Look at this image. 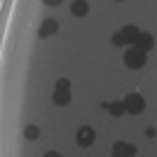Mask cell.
<instances>
[{
    "mask_svg": "<svg viewBox=\"0 0 157 157\" xmlns=\"http://www.w3.org/2000/svg\"><path fill=\"white\" fill-rule=\"evenodd\" d=\"M145 61H148V54H145V49H141V47L136 45H129L124 52V66L127 68H131V71H138V68H143Z\"/></svg>",
    "mask_w": 157,
    "mask_h": 157,
    "instance_id": "obj_1",
    "label": "cell"
},
{
    "mask_svg": "<svg viewBox=\"0 0 157 157\" xmlns=\"http://www.w3.org/2000/svg\"><path fill=\"white\" fill-rule=\"evenodd\" d=\"M52 98H54L56 105H68L71 103V82H68V80H56Z\"/></svg>",
    "mask_w": 157,
    "mask_h": 157,
    "instance_id": "obj_4",
    "label": "cell"
},
{
    "mask_svg": "<svg viewBox=\"0 0 157 157\" xmlns=\"http://www.w3.org/2000/svg\"><path fill=\"white\" fill-rule=\"evenodd\" d=\"M56 31H59V24H56V19H45L42 24H40L38 35H40V38H49V35H54Z\"/></svg>",
    "mask_w": 157,
    "mask_h": 157,
    "instance_id": "obj_6",
    "label": "cell"
},
{
    "mask_svg": "<svg viewBox=\"0 0 157 157\" xmlns=\"http://www.w3.org/2000/svg\"><path fill=\"white\" fill-rule=\"evenodd\" d=\"M134 45L141 47V49H145V52H150L152 47H155V38H152L150 33H138V38H136Z\"/></svg>",
    "mask_w": 157,
    "mask_h": 157,
    "instance_id": "obj_7",
    "label": "cell"
},
{
    "mask_svg": "<svg viewBox=\"0 0 157 157\" xmlns=\"http://www.w3.org/2000/svg\"><path fill=\"white\" fill-rule=\"evenodd\" d=\"M124 110L129 113V115H141V113L145 110V98L141 96V94L131 92L124 96Z\"/></svg>",
    "mask_w": 157,
    "mask_h": 157,
    "instance_id": "obj_3",
    "label": "cell"
},
{
    "mask_svg": "<svg viewBox=\"0 0 157 157\" xmlns=\"http://www.w3.org/2000/svg\"><path fill=\"white\" fill-rule=\"evenodd\" d=\"M24 136H26V138H31V141H35V138L40 136V129H38L35 124H28L26 129H24Z\"/></svg>",
    "mask_w": 157,
    "mask_h": 157,
    "instance_id": "obj_11",
    "label": "cell"
},
{
    "mask_svg": "<svg viewBox=\"0 0 157 157\" xmlns=\"http://www.w3.org/2000/svg\"><path fill=\"white\" fill-rule=\"evenodd\" d=\"M42 2H45V5H52V7H54V5H59L61 0H42Z\"/></svg>",
    "mask_w": 157,
    "mask_h": 157,
    "instance_id": "obj_12",
    "label": "cell"
},
{
    "mask_svg": "<svg viewBox=\"0 0 157 157\" xmlns=\"http://www.w3.org/2000/svg\"><path fill=\"white\" fill-rule=\"evenodd\" d=\"M138 28L134 26V24H129V26H124L122 31H117L115 35H113V45L115 47H127V45H134L138 38Z\"/></svg>",
    "mask_w": 157,
    "mask_h": 157,
    "instance_id": "obj_2",
    "label": "cell"
},
{
    "mask_svg": "<svg viewBox=\"0 0 157 157\" xmlns=\"http://www.w3.org/2000/svg\"><path fill=\"white\" fill-rule=\"evenodd\" d=\"M108 108H110L113 115H122V113H127L124 110V101H113V103H108Z\"/></svg>",
    "mask_w": 157,
    "mask_h": 157,
    "instance_id": "obj_10",
    "label": "cell"
},
{
    "mask_svg": "<svg viewBox=\"0 0 157 157\" xmlns=\"http://www.w3.org/2000/svg\"><path fill=\"white\" fill-rule=\"evenodd\" d=\"M117 2H120V0H117Z\"/></svg>",
    "mask_w": 157,
    "mask_h": 157,
    "instance_id": "obj_13",
    "label": "cell"
},
{
    "mask_svg": "<svg viewBox=\"0 0 157 157\" xmlns=\"http://www.w3.org/2000/svg\"><path fill=\"white\" fill-rule=\"evenodd\" d=\"M87 12H89V5H87L85 0H75L71 5V14L73 17H87Z\"/></svg>",
    "mask_w": 157,
    "mask_h": 157,
    "instance_id": "obj_9",
    "label": "cell"
},
{
    "mask_svg": "<svg viewBox=\"0 0 157 157\" xmlns=\"http://www.w3.org/2000/svg\"><path fill=\"white\" fill-rule=\"evenodd\" d=\"M94 138H96V134H94L92 127H80V129H78V136H75V141H78L80 148H89V145L94 143Z\"/></svg>",
    "mask_w": 157,
    "mask_h": 157,
    "instance_id": "obj_5",
    "label": "cell"
},
{
    "mask_svg": "<svg viewBox=\"0 0 157 157\" xmlns=\"http://www.w3.org/2000/svg\"><path fill=\"white\" fill-rule=\"evenodd\" d=\"M113 155H136V148H134V145H131V143H122V141H117V143H115V145H113Z\"/></svg>",
    "mask_w": 157,
    "mask_h": 157,
    "instance_id": "obj_8",
    "label": "cell"
}]
</instances>
